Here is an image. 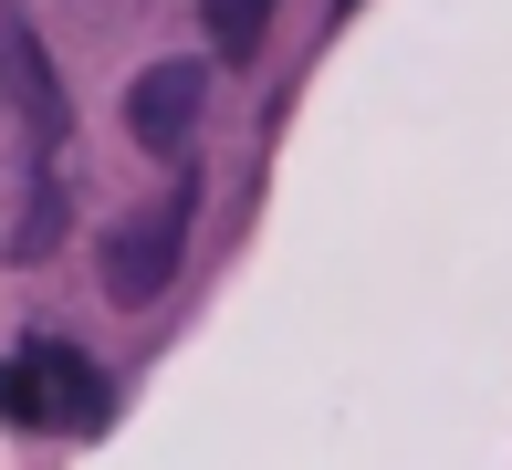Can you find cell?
I'll return each instance as SVG.
<instances>
[{"label":"cell","instance_id":"obj_1","mask_svg":"<svg viewBox=\"0 0 512 470\" xmlns=\"http://www.w3.org/2000/svg\"><path fill=\"white\" fill-rule=\"evenodd\" d=\"M0 94L21 115V230H11V262H42L63 241V136H74V105H63V74L42 53V32L0 0Z\"/></svg>","mask_w":512,"mask_h":470},{"label":"cell","instance_id":"obj_2","mask_svg":"<svg viewBox=\"0 0 512 470\" xmlns=\"http://www.w3.org/2000/svg\"><path fill=\"white\" fill-rule=\"evenodd\" d=\"M115 418L105 397V366L63 335H21L0 356V429H32V439H95Z\"/></svg>","mask_w":512,"mask_h":470},{"label":"cell","instance_id":"obj_3","mask_svg":"<svg viewBox=\"0 0 512 470\" xmlns=\"http://www.w3.org/2000/svg\"><path fill=\"white\" fill-rule=\"evenodd\" d=\"M189 220H199V178L178 168V188H168V199H157V209H136V220L105 241V293H115V303H157V293L178 282Z\"/></svg>","mask_w":512,"mask_h":470},{"label":"cell","instance_id":"obj_4","mask_svg":"<svg viewBox=\"0 0 512 470\" xmlns=\"http://www.w3.org/2000/svg\"><path fill=\"white\" fill-rule=\"evenodd\" d=\"M199 105H209V63H147V74L126 84V126H136V147H157V157H189Z\"/></svg>","mask_w":512,"mask_h":470},{"label":"cell","instance_id":"obj_5","mask_svg":"<svg viewBox=\"0 0 512 470\" xmlns=\"http://www.w3.org/2000/svg\"><path fill=\"white\" fill-rule=\"evenodd\" d=\"M199 21H209V42H220L230 63H251L262 32H272V0H199Z\"/></svg>","mask_w":512,"mask_h":470}]
</instances>
